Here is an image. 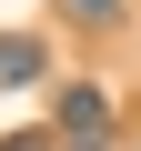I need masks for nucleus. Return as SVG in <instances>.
I'll use <instances>...</instances> for the list:
<instances>
[{
	"instance_id": "obj_1",
	"label": "nucleus",
	"mask_w": 141,
	"mask_h": 151,
	"mask_svg": "<svg viewBox=\"0 0 141 151\" xmlns=\"http://www.w3.org/2000/svg\"><path fill=\"white\" fill-rule=\"evenodd\" d=\"M50 131H60V151H111V91L101 81H60L50 91Z\"/></svg>"
},
{
	"instance_id": "obj_2",
	"label": "nucleus",
	"mask_w": 141,
	"mask_h": 151,
	"mask_svg": "<svg viewBox=\"0 0 141 151\" xmlns=\"http://www.w3.org/2000/svg\"><path fill=\"white\" fill-rule=\"evenodd\" d=\"M30 81H40V40L10 30V40H0V91H30Z\"/></svg>"
},
{
	"instance_id": "obj_3",
	"label": "nucleus",
	"mask_w": 141,
	"mask_h": 151,
	"mask_svg": "<svg viewBox=\"0 0 141 151\" xmlns=\"http://www.w3.org/2000/svg\"><path fill=\"white\" fill-rule=\"evenodd\" d=\"M60 20H121V0H60Z\"/></svg>"
},
{
	"instance_id": "obj_4",
	"label": "nucleus",
	"mask_w": 141,
	"mask_h": 151,
	"mask_svg": "<svg viewBox=\"0 0 141 151\" xmlns=\"http://www.w3.org/2000/svg\"><path fill=\"white\" fill-rule=\"evenodd\" d=\"M0 151H60V131H10Z\"/></svg>"
}]
</instances>
